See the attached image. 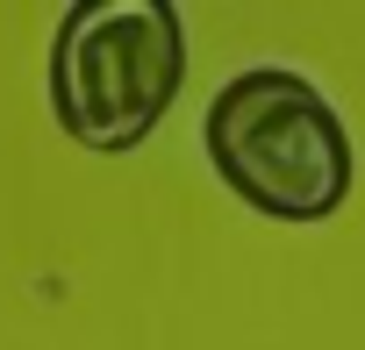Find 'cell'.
<instances>
[{"mask_svg": "<svg viewBox=\"0 0 365 350\" xmlns=\"http://www.w3.org/2000/svg\"><path fill=\"white\" fill-rule=\"evenodd\" d=\"M215 179L272 222H329L351 201V129L336 100L287 72V65H251L237 72L201 122Z\"/></svg>", "mask_w": 365, "mask_h": 350, "instance_id": "cell-1", "label": "cell"}, {"mask_svg": "<svg viewBox=\"0 0 365 350\" xmlns=\"http://www.w3.org/2000/svg\"><path fill=\"white\" fill-rule=\"evenodd\" d=\"M187 79V36L165 0H72L51 43V115L72 143L115 157L158 136Z\"/></svg>", "mask_w": 365, "mask_h": 350, "instance_id": "cell-2", "label": "cell"}]
</instances>
